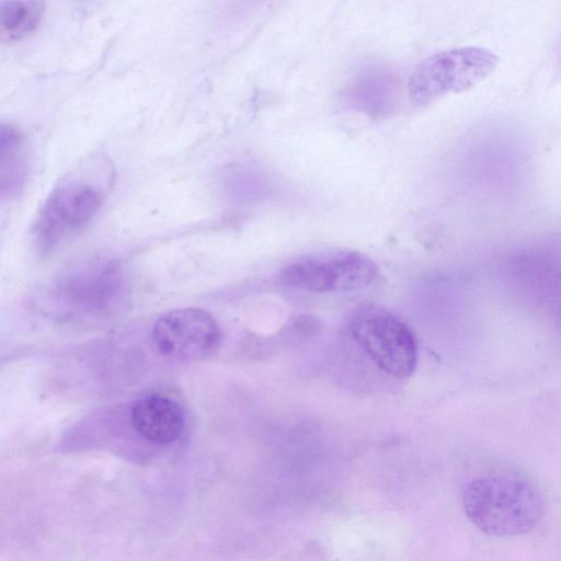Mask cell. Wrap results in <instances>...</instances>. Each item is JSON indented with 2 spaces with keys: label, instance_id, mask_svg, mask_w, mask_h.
<instances>
[{
  "label": "cell",
  "instance_id": "cell-4",
  "mask_svg": "<svg viewBox=\"0 0 561 561\" xmlns=\"http://www.w3.org/2000/svg\"><path fill=\"white\" fill-rule=\"evenodd\" d=\"M499 64L492 51L474 46L454 48L424 59L411 73V101L426 106L449 94L466 91L489 77Z\"/></svg>",
  "mask_w": 561,
  "mask_h": 561
},
{
  "label": "cell",
  "instance_id": "cell-8",
  "mask_svg": "<svg viewBox=\"0 0 561 561\" xmlns=\"http://www.w3.org/2000/svg\"><path fill=\"white\" fill-rule=\"evenodd\" d=\"M135 431L146 440L156 445H168L181 435L184 414L172 399L150 394L135 402L130 413Z\"/></svg>",
  "mask_w": 561,
  "mask_h": 561
},
{
  "label": "cell",
  "instance_id": "cell-9",
  "mask_svg": "<svg viewBox=\"0 0 561 561\" xmlns=\"http://www.w3.org/2000/svg\"><path fill=\"white\" fill-rule=\"evenodd\" d=\"M397 81L396 73L388 67L367 66L352 79L347 95L356 106L378 112L392 100L397 90Z\"/></svg>",
  "mask_w": 561,
  "mask_h": 561
},
{
  "label": "cell",
  "instance_id": "cell-1",
  "mask_svg": "<svg viewBox=\"0 0 561 561\" xmlns=\"http://www.w3.org/2000/svg\"><path fill=\"white\" fill-rule=\"evenodd\" d=\"M110 181L108 163L88 157L56 182L34 222L33 240L41 254L53 252L91 221L104 202Z\"/></svg>",
  "mask_w": 561,
  "mask_h": 561
},
{
  "label": "cell",
  "instance_id": "cell-10",
  "mask_svg": "<svg viewBox=\"0 0 561 561\" xmlns=\"http://www.w3.org/2000/svg\"><path fill=\"white\" fill-rule=\"evenodd\" d=\"M42 0H2L0 2V42L11 43L31 34L43 15Z\"/></svg>",
  "mask_w": 561,
  "mask_h": 561
},
{
  "label": "cell",
  "instance_id": "cell-12",
  "mask_svg": "<svg viewBox=\"0 0 561 561\" xmlns=\"http://www.w3.org/2000/svg\"><path fill=\"white\" fill-rule=\"evenodd\" d=\"M22 144L20 131L12 125L0 123V159L19 149Z\"/></svg>",
  "mask_w": 561,
  "mask_h": 561
},
{
  "label": "cell",
  "instance_id": "cell-6",
  "mask_svg": "<svg viewBox=\"0 0 561 561\" xmlns=\"http://www.w3.org/2000/svg\"><path fill=\"white\" fill-rule=\"evenodd\" d=\"M378 266L350 249L319 252L295 260L279 273L284 286L312 293L354 291L371 285Z\"/></svg>",
  "mask_w": 561,
  "mask_h": 561
},
{
  "label": "cell",
  "instance_id": "cell-2",
  "mask_svg": "<svg viewBox=\"0 0 561 561\" xmlns=\"http://www.w3.org/2000/svg\"><path fill=\"white\" fill-rule=\"evenodd\" d=\"M468 519L481 531L495 537L527 534L542 519L545 500L527 478L493 472L472 478L462 491Z\"/></svg>",
  "mask_w": 561,
  "mask_h": 561
},
{
  "label": "cell",
  "instance_id": "cell-11",
  "mask_svg": "<svg viewBox=\"0 0 561 561\" xmlns=\"http://www.w3.org/2000/svg\"><path fill=\"white\" fill-rule=\"evenodd\" d=\"M26 162L20 148L0 159V198L18 194L26 180Z\"/></svg>",
  "mask_w": 561,
  "mask_h": 561
},
{
  "label": "cell",
  "instance_id": "cell-5",
  "mask_svg": "<svg viewBox=\"0 0 561 561\" xmlns=\"http://www.w3.org/2000/svg\"><path fill=\"white\" fill-rule=\"evenodd\" d=\"M350 331L376 366L389 376L410 377L417 363V344L411 329L389 310L367 305L350 320Z\"/></svg>",
  "mask_w": 561,
  "mask_h": 561
},
{
  "label": "cell",
  "instance_id": "cell-3",
  "mask_svg": "<svg viewBox=\"0 0 561 561\" xmlns=\"http://www.w3.org/2000/svg\"><path fill=\"white\" fill-rule=\"evenodd\" d=\"M126 288L117 261L84 256L65 264L45 287V296L67 313H100L116 306Z\"/></svg>",
  "mask_w": 561,
  "mask_h": 561
},
{
  "label": "cell",
  "instance_id": "cell-7",
  "mask_svg": "<svg viewBox=\"0 0 561 561\" xmlns=\"http://www.w3.org/2000/svg\"><path fill=\"white\" fill-rule=\"evenodd\" d=\"M152 342L165 358L194 362L207 358L218 350L221 331L205 310L181 308L158 318L152 328Z\"/></svg>",
  "mask_w": 561,
  "mask_h": 561
}]
</instances>
